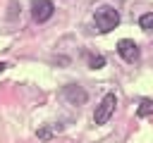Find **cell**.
I'll return each mask as SVG.
<instances>
[{
  "mask_svg": "<svg viewBox=\"0 0 153 143\" xmlns=\"http://www.w3.org/2000/svg\"><path fill=\"white\" fill-rule=\"evenodd\" d=\"M117 24H120L117 10H112V7H108V5H103V7L96 10V26H98V31L108 33V31L117 29Z\"/></svg>",
  "mask_w": 153,
  "mask_h": 143,
  "instance_id": "6da1fadb",
  "label": "cell"
},
{
  "mask_svg": "<svg viewBox=\"0 0 153 143\" xmlns=\"http://www.w3.org/2000/svg\"><path fill=\"white\" fill-rule=\"evenodd\" d=\"M115 105H117V98H115L112 93H108V95L100 100V105L96 107V114H93L96 124H105V122L110 119V114L115 112Z\"/></svg>",
  "mask_w": 153,
  "mask_h": 143,
  "instance_id": "7a4b0ae2",
  "label": "cell"
},
{
  "mask_svg": "<svg viewBox=\"0 0 153 143\" xmlns=\"http://www.w3.org/2000/svg\"><path fill=\"white\" fill-rule=\"evenodd\" d=\"M53 12H55V5H53L50 0H33V2H31V17H33V21H38V24L48 21V19L53 17Z\"/></svg>",
  "mask_w": 153,
  "mask_h": 143,
  "instance_id": "3957f363",
  "label": "cell"
},
{
  "mask_svg": "<svg viewBox=\"0 0 153 143\" xmlns=\"http://www.w3.org/2000/svg\"><path fill=\"white\" fill-rule=\"evenodd\" d=\"M117 52H120V57H122L124 62H136V60H139V48H136V43L129 41V38H122V41L117 43Z\"/></svg>",
  "mask_w": 153,
  "mask_h": 143,
  "instance_id": "277c9868",
  "label": "cell"
},
{
  "mask_svg": "<svg viewBox=\"0 0 153 143\" xmlns=\"http://www.w3.org/2000/svg\"><path fill=\"white\" fill-rule=\"evenodd\" d=\"M62 95H65L72 105H81V102L86 100V91L79 88V86H65V88H62Z\"/></svg>",
  "mask_w": 153,
  "mask_h": 143,
  "instance_id": "5b68a950",
  "label": "cell"
},
{
  "mask_svg": "<svg viewBox=\"0 0 153 143\" xmlns=\"http://www.w3.org/2000/svg\"><path fill=\"white\" fill-rule=\"evenodd\" d=\"M139 26H141L143 31H153V12L141 14V17H139Z\"/></svg>",
  "mask_w": 153,
  "mask_h": 143,
  "instance_id": "8992f818",
  "label": "cell"
},
{
  "mask_svg": "<svg viewBox=\"0 0 153 143\" xmlns=\"http://www.w3.org/2000/svg\"><path fill=\"white\" fill-rule=\"evenodd\" d=\"M136 114H139V117H148V114H153V100H151V98H148V100H141Z\"/></svg>",
  "mask_w": 153,
  "mask_h": 143,
  "instance_id": "52a82bcc",
  "label": "cell"
},
{
  "mask_svg": "<svg viewBox=\"0 0 153 143\" xmlns=\"http://www.w3.org/2000/svg\"><path fill=\"white\" fill-rule=\"evenodd\" d=\"M86 62H88L91 69H100V67L105 64V60H103L100 55H86Z\"/></svg>",
  "mask_w": 153,
  "mask_h": 143,
  "instance_id": "ba28073f",
  "label": "cell"
},
{
  "mask_svg": "<svg viewBox=\"0 0 153 143\" xmlns=\"http://www.w3.org/2000/svg\"><path fill=\"white\" fill-rule=\"evenodd\" d=\"M38 136H41V138H50V136H53V131H50V129H41V131H38Z\"/></svg>",
  "mask_w": 153,
  "mask_h": 143,
  "instance_id": "9c48e42d",
  "label": "cell"
},
{
  "mask_svg": "<svg viewBox=\"0 0 153 143\" xmlns=\"http://www.w3.org/2000/svg\"><path fill=\"white\" fill-rule=\"evenodd\" d=\"M5 69H7V64H5V62H0V72H5Z\"/></svg>",
  "mask_w": 153,
  "mask_h": 143,
  "instance_id": "30bf717a",
  "label": "cell"
}]
</instances>
